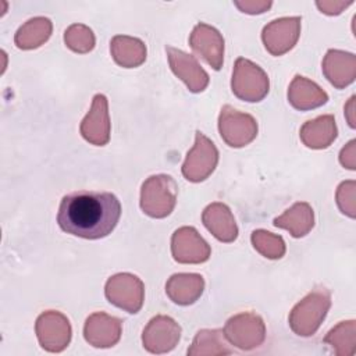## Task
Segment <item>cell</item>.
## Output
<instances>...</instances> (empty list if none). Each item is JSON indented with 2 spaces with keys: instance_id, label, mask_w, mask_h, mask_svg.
<instances>
[{
  "instance_id": "obj_26",
  "label": "cell",
  "mask_w": 356,
  "mask_h": 356,
  "mask_svg": "<svg viewBox=\"0 0 356 356\" xmlns=\"http://www.w3.org/2000/svg\"><path fill=\"white\" fill-rule=\"evenodd\" d=\"M79 32H74L72 26L68 28V31H65L64 35V40L67 43V46L78 53H86L90 51L95 46V36L92 33V31L89 28H86L85 25H78Z\"/></svg>"
},
{
  "instance_id": "obj_14",
  "label": "cell",
  "mask_w": 356,
  "mask_h": 356,
  "mask_svg": "<svg viewBox=\"0 0 356 356\" xmlns=\"http://www.w3.org/2000/svg\"><path fill=\"white\" fill-rule=\"evenodd\" d=\"M82 136L96 145L104 146L110 139V121L107 113V99L104 95H96L93 97L92 110L83 118L81 124Z\"/></svg>"
},
{
  "instance_id": "obj_23",
  "label": "cell",
  "mask_w": 356,
  "mask_h": 356,
  "mask_svg": "<svg viewBox=\"0 0 356 356\" xmlns=\"http://www.w3.org/2000/svg\"><path fill=\"white\" fill-rule=\"evenodd\" d=\"M44 31H51L50 19L42 18V17L29 19L24 26L18 29L15 35V44L19 49L38 47L43 42H46L50 36L47 33H36V32H44Z\"/></svg>"
},
{
  "instance_id": "obj_13",
  "label": "cell",
  "mask_w": 356,
  "mask_h": 356,
  "mask_svg": "<svg viewBox=\"0 0 356 356\" xmlns=\"http://www.w3.org/2000/svg\"><path fill=\"white\" fill-rule=\"evenodd\" d=\"M168 61L172 72L179 76L191 92H202L209 83L207 72L199 65L193 56H189L171 46H165Z\"/></svg>"
},
{
  "instance_id": "obj_17",
  "label": "cell",
  "mask_w": 356,
  "mask_h": 356,
  "mask_svg": "<svg viewBox=\"0 0 356 356\" xmlns=\"http://www.w3.org/2000/svg\"><path fill=\"white\" fill-rule=\"evenodd\" d=\"M288 100L298 110H309L325 104L328 96L314 82L306 79L305 76L296 75L289 86Z\"/></svg>"
},
{
  "instance_id": "obj_3",
  "label": "cell",
  "mask_w": 356,
  "mask_h": 356,
  "mask_svg": "<svg viewBox=\"0 0 356 356\" xmlns=\"http://www.w3.org/2000/svg\"><path fill=\"white\" fill-rule=\"evenodd\" d=\"M232 92L245 102H260L268 93V76L252 61L239 57L232 74Z\"/></svg>"
},
{
  "instance_id": "obj_18",
  "label": "cell",
  "mask_w": 356,
  "mask_h": 356,
  "mask_svg": "<svg viewBox=\"0 0 356 356\" xmlns=\"http://www.w3.org/2000/svg\"><path fill=\"white\" fill-rule=\"evenodd\" d=\"M280 36H261L266 49L273 56H281L291 50L299 38V28H300V18L291 17V18H280L270 24Z\"/></svg>"
},
{
  "instance_id": "obj_11",
  "label": "cell",
  "mask_w": 356,
  "mask_h": 356,
  "mask_svg": "<svg viewBox=\"0 0 356 356\" xmlns=\"http://www.w3.org/2000/svg\"><path fill=\"white\" fill-rule=\"evenodd\" d=\"M171 250L179 263H203L210 256V246L192 227H182L174 232Z\"/></svg>"
},
{
  "instance_id": "obj_22",
  "label": "cell",
  "mask_w": 356,
  "mask_h": 356,
  "mask_svg": "<svg viewBox=\"0 0 356 356\" xmlns=\"http://www.w3.org/2000/svg\"><path fill=\"white\" fill-rule=\"evenodd\" d=\"M313 210L307 203H295L281 217L274 218L273 224L280 228H285L292 236H305L313 228Z\"/></svg>"
},
{
  "instance_id": "obj_10",
  "label": "cell",
  "mask_w": 356,
  "mask_h": 356,
  "mask_svg": "<svg viewBox=\"0 0 356 356\" xmlns=\"http://www.w3.org/2000/svg\"><path fill=\"white\" fill-rule=\"evenodd\" d=\"M181 337L179 325L167 316L152 318L143 330V348L150 353H165L175 348Z\"/></svg>"
},
{
  "instance_id": "obj_19",
  "label": "cell",
  "mask_w": 356,
  "mask_h": 356,
  "mask_svg": "<svg viewBox=\"0 0 356 356\" xmlns=\"http://www.w3.org/2000/svg\"><path fill=\"white\" fill-rule=\"evenodd\" d=\"M203 288L204 281L199 274H174L165 285V292L174 303L186 306L196 302Z\"/></svg>"
},
{
  "instance_id": "obj_7",
  "label": "cell",
  "mask_w": 356,
  "mask_h": 356,
  "mask_svg": "<svg viewBox=\"0 0 356 356\" xmlns=\"http://www.w3.org/2000/svg\"><path fill=\"white\" fill-rule=\"evenodd\" d=\"M218 161L217 147L200 131H196V142L193 149L188 153L182 165L184 177L191 182H200L206 179L216 168Z\"/></svg>"
},
{
  "instance_id": "obj_12",
  "label": "cell",
  "mask_w": 356,
  "mask_h": 356,
  "mask_svg": "<svg viewBox=\"0 0 356 356\" xmlns=\"http://www.w3.org/2000/svg\"><path fill=\"white\" fill-rule=\"evenodd\" d=\"M189 43L192 50L214 70H220L224 54V39L220 32L207 24H197L191 33Z\"/></svg>"
},
{
  "instance_id": "obj_9",
  "label": "cell",
  "mask_w": 356,
  "mask_h": 356,
  "mask_svg": "<svg viewBox=\"0 0 356 356\" xmlns=\"http://www.w3.org/2000/svg\"><path fill=\"white\" fill-rule=\"evenodd\" d=\"M36 335L40 346L47 352H61L71 339V325L61 313L49 310L36 320Z\"/></svg>"
},
{
  "instance_id": "obj_2",
  "label": "cell",
  "mask_w": 356,
  "mask_h": 356,
  "mask_svg": "<svg viewBox=\"0 0 356 356\" xmlns=\"http://www.w3.org/2000/svg\"><path fill=\"white\" fill-rule=\"evenodd\" d=\"M330 305V292L325 288H318L310 292L289 314V325L292 331L300 337L313 335L324 320Z\"/></svg>"
},
{
  "instance_id": "obj_6",
  "label": "cell",
  "mask_w": 356,
  "mask_h": 356,
  "mask_svg": "<svg viewBox=\"0 0 356 356\" xmlns=\"http://www.w3.org/2000/svg\"><path fill=\"white\" fill-rule=\"evenodd\" d=\"M221 138L231 147H242L257 135V122L249 114H242L231 106H224L218 118Z\"/></svg>"
},
{
  "instance_id": "obj_5",
  "label": "cell",
  "mask_w": 356,
  "mask_h": 356,
  "mask_svg": "<svg viewBox=\"0 0 356 356\" xmlns=\"http://www.w3.org/2000/svg\"><path fill=\"white\" fill-rule=\"evenodd\" d=\"M225 338L242 350H250L263 343L266 328L261 317L253 313H242L231 317L224 328Z\"/></svg>"
},
{
  "instance_id": "obj_4",
  "label": "cell",
  "mask_w": 356,
  "mask_h": 356,
  "mask_svg": "<svg viewBox=\"0 0 356 356\" xmlns=\"http://www.w3.org/2000/svg\"><path fill=\"white\" fill-rule=\"evenodd\" d=\"M177 184L170 175H153L142 185L140 192V207L143 213H147V210L153 206V203L157 200L154 218H163L167 217L174 206L177 199Z\"/></svg>"
},
{
  "instance_id": "obj_16",
  "label": "cell",
  "mask_w": 356,
  "mask_h": 356,
  "mask_svg": "<svg viewBox=\"0 0 356 356\" xmlns=\"http://www.w3.org/2000/svg\"><path fill=\"white\" fill-rule=\"evenodd\" d=\"M203 224L221 242H232L238 236V227L228 206L222 203L209 204L203 211Z\"/></svg>"
},
{
  "instance_id": "obj_24",
  "label": "cell",
  "mask_w": 356,
  "mask_h": 356,
  "mask_svg": "<svg viewBox=\"0 0 356 356\" xmlns=\"http://www.w3.org/2000/svg\"><path fill=\"white\" fill-rule=\"evenodd\" d=\"M355 57V54L352 53H345V51H339V50H328L327 56H325V61H328L332 65H337L338 68H331V70H323L324 75L327 76V79L338 89L349 85L353 82L355 79V71H346L342 70V67L345 65V63H348L349 60H352Z\"/></svg>"
},
{
  "instance_id": "obj_20",
  "label": "cell",
  "mask_w": 356,
  "mask_h": 356,
  "mask_svg": "<svg viewBox=\"0 0 356 356\" xmlns=\"http://www.w3.org/2000/svg\"><path fill=\"white\" fill-rule=\"evenodd\" d=\"M337 125L332 115H321L307 121L300 129V139L307 147L324 149L337 138Z\"/></svg>"
},
{
  "instance_id": "obj_21",
  "label": "cell",
  "mask_w": 356,
  "mask_h": 356,
  "mask_svg": "<svg viewBox=\"0 0 356 356\" xmlns=\"http://www.w3.org/2000/svg\"><path fill=\"white\" fill-rule=\"evenodd\" d=\"M113 58L124 68H132L142 64L146 58V47L142 40L129 36H114L110 43Z\"/></svg>"
},
{
  "instance_id": "obj_8",
  "label": "cell",
  "mask_w": 356,
  "mask_h": 356,
  "mask_svg": "<svg viewBox=\"0 0 356 356\" xmlns=\"http://www.w3.org/2000/svg\"><path fill=\"white\" fill-rule=\"evenodd\" d=\"M106 298L128 313H138L143 303V284L136 275L117 274L106 284Z\"/></svg>"
},
{
  "instance_id": "obj_25",
  "label": "cell",
  "mask_w": 356,
  "mask_h": 356,
  "mask_svg": "<svg viewBox=\"0 0 356 356\" xmlns=\"http://www.w3.org/2000/svg\"><path fill=\"white\" fill-rule=\"evenodd\" d=\"M252 243L254 249L268 259H280L285 253V243L282 238L263 229H257L252 234Z\"/></svg>"
},
{
  "instance_id": "obj_1",
  "label": "cell",
  "mask_w": 356,
  "mask_h": 356,
  "mask_svg": "<svg viewBox=\"0 0 356 356\" xmlns=\"http://www.w3.org/2000/svg\"><path fill=\"white\" fill-rule=\"evenodd\" d=\"M121 217V203L110 192L76 191L61 199L58 227L74 236L100 239L115 228Z\"/></svg>"
},
{
  "instance_id": "obj_15",
  "label": "cell",
  "mask_w": 356,
  "mask_h": 356,
  "mask_svg": "<svg viewBox=\"0 0 356 356\" xmlns=\"http://www.w3.org/2000/svg\"><path fill=\"white\" fill-rule=\"evenodd\" d=\"M83 337L95 348L114 346L121 337V320L104 313H95L86 318Z\"/></svg>"
}]
</instances>
